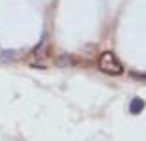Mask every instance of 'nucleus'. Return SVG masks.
Segmentation results:
<instances>
[{"label":"nucleus","mask_w":146,"mask_h":141,"mask_svg":"<svg viewBox=\"0 0 146 141\" xmlns=\"http://www.w3.org/2000/svg\"><path fill=\"white\" fill-rule=\"evenodd\" d=\"M144 100H141V98H133L131 100V103H129V113L131 115H137V113H141L142 109H144Z\"/></svg>","instance_id":"nucleus-3"},{"label":"nucleus","mask_w":146,"mask_h":141,"mask_svg":"<svg viewBox=\"0 0 146 141\" xmlns=\"http://www.w3.org/2000/svg\"><path fill=\"white\" fill-rule=\"evenodd\" d=\"M32 55H34L36 58H38V62H36V64L41 66V58H47V56L51 55V45H49L47 40H43V42L39 43V45L36 47V49H34V53H32Z\"/></svg>","instance_id":"nucleus-2"},{"label":"nucleus","mask_w":146,"mask_h":141,"mask_svg":"<svg viewBox=\"0 0 146 141\" xmlns=\"http://www.w3.org/2000/svg\"><path fill=\"white\" fill-rule=\"evenodd\" d=\"M98 66H99L101 72L111 73V75H120V73H124V66H122V62L118 60V56H116L114 53H111V51H105V53L99 55Z\"/></svg>","instance_id":"nucleus-1"}]
</instances>
